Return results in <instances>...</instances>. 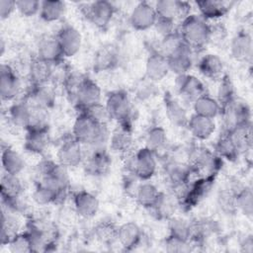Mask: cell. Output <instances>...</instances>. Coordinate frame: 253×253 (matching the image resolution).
Returning <instances> with one entry per match:
<instances>
[{
	"label": "cell",
	"mask_w": 253,
	"mask_h": 253,
	"mask_svg": "<svg viewBox=\"0 0 253 253\" xmlns=\"http://www.w3.org/2000/svg\"><path fill=\"white\" fill-rule=\"evenodd\" d=\"M126 169L140 181H149L157 171V154L146 146L139 148L127 161Z\"/></svg>",
	"instance_id": "obj_4"
},
{
	"label": "cell",
	"mask_w": 253,
	"mask_h": 253,
	"mask_svg": "<svg viewBox=\"0 0 253 253\" xmlns=\"http://www.w3.org/2000/svg\"><path fill=\"white\" fill-rule=\"evenodd\" d=\"M200 16L205 20H216L226 15L234 5L233 1L203 0L196 2Z\"/></svg>",
	"instance_id": "obj_28"
},
{
	"label": "cell",
	"mask_w": 253,
	"mask_h": 253,
	"mask_svg": "<svg viewBox=\"0 0 253 253\" xmlns=\"http://www.w3.org/2000/svg\"><path fill=\"white\" fill-rule=\"evenodd\" d=\"M133 144L132 128L118 126L110 135L109 146L110 148L120 154H126L131 150Z\"/></svg>",
	"instance_id": "obj_31"
},
{
	"label": "cell",
	"mask_w": 253,
	"mask_h": 253,
	"mask_svg": "<svg viewBox=\"0 0 253 253\" xmlns=\"http://www.w3.org/2000/svg\"><path fill=\"white\" fill-rule=\"evenodd\" d=\"M33 201L38 206H47L50 204H61L64 200L59 196V194L53 190L51 187L45 183L40 181L33 192Z\"/></svg>",
	"instance_id": "obj_36"
},
{
	"label": "cell",
	"mask_w": 253,
	"mask_h": 253,
	"mask_svg": "<svg viewBox=\"0 0 253 253\" xmlns=\"http://www.w3.org/2000/svg\"><path fill=\"white\" fill-rule=\"evenodd\" d=\"M105 106L112 121H116L118 126L132 128V104L129 95L125 90H116L109 93Z\"/></svg>",
	"instance_id": "obj_2"
},
{
	"label": "cell",
	"mask_w": 253,
	"mask_h": 253,
	"mask_svg": "<svg viewBox=\"0 0 253 253\" xmlns=\"http://www.w3.org/2000/svg\"><path fill=\"white\" fill-rule=\"evenodd\" d=\"M17 11L24 17L30 18L40 13L41 1L38 0H19L16 1Z\"/></svg>",
	"instance_id": "obj_54"
},
{
	"label": "cell",
	"mask_w": 253,
	"mask_h": 253,
	"mask_svg": "<svg viewBox=\"0 0 253 253\" xmlns=\"http://www.w3.org/2000/svg\"><path fill=\"white\" fill-rule=\"evenodd\" d=\"M72 102L78 111H84L93 105L102 103V90L95 81L85 76Z\"/></svg>",
	"instance_id": "obj_10"
},
{
	"label": "cell",
	"mask_w": 253,
	"mask_h": 253,
	"mask_svg": "<svg viewBox=\"0 0 253 253\" xmlns=\"http://www.w3.org/2000/svg\"><path fill=\"white\" fill-rule=\"evenodd\" d=\"M235 206L237 211L251 217L253 213V193L252 189L243 186L235 195Z\"/></svg>",
	"instance_id": "obj_46"
},
{
	"label": "cell",
	"mask_w": 253,
	"mask_h": 253,
	"mask_svg": "<svg viewBox=\"0 0 253 253\" xmlns=\"http://www.w3.org/2000/svg\"><path fill=\"white\" fill-rule=\"evenodd\" d=\"M185 45H186V43L183 41L180 33L177 30L172 34L162 37L161 41L158 43V47L156 49L161 54H163L166 58H168L171 55H173L174 53H176L178 50H180Z\"/></svg>",
	"instance_id": "obj_44"
},
{
	"label": "cell",
	"mask_w": 253,
	"mask_h": 253,
	"mask_svg": "<svg viewBox=\"0 0 253 253\" xmlns=\"http://www.w3.org/2000/svg\"><path fill=\"white\" fill-rule=\"evenodd\" d=\"M223 160L214 152L205 147H198L189 154V165L194 174L201 176H216L222 168Z\"/></svg>",
	"instance_id": "obj_3"
},
{
	"label": "cell",
	"mask_w": 253,
	"mask_h": 253,
	"mask_svg": "<svg viewBox=\"0 0 253 253\" xmlns=\"http://www.w3.org/2000/svg\"><path fill=\"white\" fill-rule=\"evenodd\" d=\"M5 48H6V43H5V41L3 38H1L0 40V54L3 55L4 52H5Z\"/></svg>",
	"instance_id": "obj_58"
},
{
	"label": "cell",
	"mask_w": 253,
	"mask_h": 253,
	"mask_svg": "<svg viewBox=\"0 0 253 253\" xmlns=\"http://www.w3.org/2000/svg\"><path fill=\"white\" fill-rule=\"evenodd\" d=\"M32 108L31 103L26 98L14 102L8 109L7 117L9 122L17 128L26 130L30 123Z\"/></svg>",
	"instance_id": "obj_27"
},
{
	"label": "cell",
	"mask_w": 253,
	"mask_h": 253,
	"mask_svg": "<svg viewBox=\"0 0 253 253\" xmlns=\"http://www.w3.org/2000/svg\"><path fill=\"white\" fill-rule=\"evenodd\" d=\"M157 17L171 19L184 20L190 15L191 4L186 1L179 0H158L153 5Z\"/></svg>",
	"instance_id": "obj_15"
},
{
	"label": "cell",
	"mask_w": 253,
	"mask_h": 253,
	"mask_svg": "<svg viewBox=\"0 0 253 253\" xmlns=\"http://www.w3.org/2000/svg\"><path fill=\"white\" fill-rule=\"evenodd\" d=\"M214 152L222 159L230 162L236 161L240 155L239 150L227 132L221 134L214 144Z\"/></svg>",
	"instance_id": "obj_40"
},
{
	"label": "cell",
	"mask_w": 253,
	"mask_h": 253,
	"mask_svg": "<svg viewBox=\"0 0 253 253\" xmlns=\"http://www.w3.org/2000/svg\"><path fill=\"white\" fill-rule=\"evenodd\" d=\"M175 203L174 198L168 194L160 192L156 202L150 209L154 215L159 219H169L173 216L175 211Z\"/></svg>",
	"instance_id": "obj_42"
},
{
	"label": "cell",
	"mask_w": 253,
	"mask_h": 253,
	"mask_svg": "<svg viewBox=\"0 0 253 253\" xmlns=\"http://www.w3.org/2000/svg\"><path fill=\"white\" fill-rule=\"evenodd\" d=\"M1 199H11L23 196L24 185L16 175L3 173L1 177Z\"/></svg>",
	"instance_id": "obj_41"
},
{
	"label": "cell",
	"mask_w": 253,
	"mask_h": 253,
	"mask_svg": "<svg viewBox=\"0 0 253 253\" xmlns=\"http://www.w3.org/2000/svg\"><path fill=\"white\" fill-rule=\"evenodd\" d=\"M194 50L187 44L167 58L169 70L176 76L188 74L194 63Z\"/></svg>",
	"instance_id": "obj_30"
},
{
	"label": "cell",
	"mask_w": 253,
	"mask_h": 253,
	"mask_svg": "<svg viewBox=\"0 0 253 253\" xmlns=\"http://www.w3.org/2000/svg\"><path fill=\"white\" fill-rule=\"evenodd\" d=\"M229 50L232 58H234L236 61H249L253 52V42L251 35L245 30H241L236 33L231 39Z\"/></svg>",
	"instance_id": "obj_16"
},
{
	"label": "cell",
	"mask_w": 253,
	"mask_h": 253,
	"mask_svg": "<svg viewBox=\"0 0 253 253\" xmlns=\"http://www.w3.org/2000/svg\"><path fill=\"white\" fill-rule=\"evenodd\" d=\"M21 91L22 83L16 70L10 64L2 63L0 66V97L2 101H14Z\"/></svg>",
	"instance_id": "obj_9"
},
{
	"label": "cell",
	"mask_w": 253,
	"mask_h": 253,
	"mask_svg": "<svg viewBox=\"0 0 253 253\" xmlns=\"http://www.w3.org/2000/svg\"><path fill=\"white\" fill-rule=\"evenodd\" d=\"M216 176H201L194 181H190L184 194L179 198V205L189 211L196 207L203 199H205L214 185Z\"/></svg>",
	"instance_id": "obj_5"
},
{
	"label": "cell",
	"mask_w": 253,
	"mask_h": 253,
	"mask_svg": "<svg viewBox=\"0 0 253 253\" xmlns=\"http://www.w3.org/2000/svg\"><path fill=\"white\" fill-rule=\"evenodd\" d=\"M33 106L49 110L55 104L56 95L53 87L49 83L31 85L25 97Z\"/></svg>",
	"instance_id": "obj_17"
},
{
	"label": "cell",
	"mask_w": 253,
	"mask_h": 253,
	"mask_svg": "<svg viewBox=\"0 0 253 253\" xmlns=\"http://www.w3.org/2000/svg\"><path fill=\"white\" fill-rule=\"evenodd\" d=\"M160 192L161 191H159L153 183L149 181H141L137 186L134 198L142 208L150 210L156 202Z\"/></svg>",
	"instance_id": "obj_37"
},
{
	"label": "cell",
	"mask_w": 253,
	"mask_h": 253,
	"mask_svg": "<svg viewBox=\"0 0 253 253\" xmlns=\"http://www.w3.org/2000/svg\"><path fill=\"white\" fill-rule=\"evenodd\" d=\"M119 64V52L113 45L102 46L95 54L93 68L96 72L109 71Z\"/></svg>",
	"instance_id": "obj_33"
},
{
	"label": "cell",
	"mask_w": 253,
	"mask_h": 253,
	"mask_svg": "<svg viewBox=\"0 0 253 253\" xmlns=\"http://www.w3.org/2000/svg\"><path fill=\"white\" fill-rule=\"evenodd\" d=\"M164 109L165 115L171 125L177 127L187 126L189 116L186 109L169 92L165 93L164 95Z\"/></svg>",
	"instance_id": "obj_29"
},
{
	"label": "cell",
	"mask_w": 253,
	"mask_h": 253,
	"mask_svg": "<svg viewBox=\"0 0 253 253\" xmlns=\"http://www.w3.org/2000/svg\"><path fill=\"white\" fill-rule=\"evenodd\" d=\"M240 154L245 153L251 149L252 146V126L251 123L238 126L227 132Z\"/></svg>",
	"instance_id": "obj_38"
},
{
	"label": "cell",
	"mask_w": 253,
	"mask_h": 253,
	"mask_svg": "<svg viewBox=\"0 0 253 253\" xmlns=\"http://www.w3.org/2000/svg\"><path fill=\"white\" fill-rule=\"evenodd\" d=\"M145 146L157 154L158 151L163 150L167 145V131L160 126H154L147 130L145 134Z\"/></svg>",
	"instance_id": "obj_43"
},
{
	"label": "cell",
	"mask_w": 253,
	"mask_h": 253,
	"mask_svg": "<svg viewBox=\"0 0 253 253\" xmlns=\"http://www.w3.org/2000/svg\"><path fill=\"white\" fill-rule=\"evenodd\" d=\"M94 233L96 238L103 243H111L114 240H117V231L118 226L110 221H103L96 225L94 228Z\"/></svg>",
	"instance_id": "obj_50"
},
{
	"label": "cell",
	"mask_w": 253,
	"mask_h": 253,
	"mask_svg": "<svg viewBox=\"0 0 253 253\" xmlns=\"http://www.w3.org/2000/svg\"><path fill=\"white\" fill-rule=\"evenodd\" d=\"M32 115L29 126L26 130L29 129H48L49 127V114L47 109L36 107L32 105Z\"/></svg>",
	"instance_id": "obj_49"
},
{
	"label": "cell",
	"mask_w": 253,
	"mask_h": 253,
	"mask_svg": "<svg viewBox=\"0 0 253 253\" xmlns=\"http://www.w3.org/2000/svg\"><path fill=\"white\" fill-rule=\"evenodd\" d=\"M146 82H142L137 86L136 90V96L140 100H145L150 98L155 94V88H154V82L146 79Z\"/></svg>",
	"instance_id": "obj_56"
},
{
	"label": "cell",
	"mask_w": 253,
	"mask_h": 253,
	"mask_svg": "<svg viewBox=\"0 0 253 253\" xmlns=\"http://www.w3.org/2000/svg\"><path fill=\"white\" fill-rule=\"evenodd\" d=\"M169 235L190 241L191 239V221L182 217L172 216L168 219Z\"/></svg>",
	"instance_id": "obj_47"
},
{
	"label": "cell",
	"mask_w": 253,
	"mask_h": 253,
	"mask_svg": "<svg viewBox=\"0 0 253 253\" xmlns=\"http://www.w3.org/2000/svg\"><path fill=\"white\" fill-rule=\"evenodd\" d=\"M198 69L203 76L211 80L220 79L224 74L223 61L213 53L205 54L198 62Z\"/></svg>",
	"instance_id": "obj_32"
},
{
	"label": "cell",
	"mask_w": 253,
	"mask_h": 253,
	"mask_svg": "<svg viewBox=\"0 0 253 253\" xmlns=\"http://www.w3.org/2000/svg\"><path fill=\"white\" fill-rule=\"evenodd\" d=\"M194 114L214 120L220 114V105L208 93L198 98L193 104Z\"/></svg>",
	"instance_id": "obj_35"
},
{
	"label": "cell",
	"mask_w": 253,
	"mask_h": 253,
	"mask_svg": "<svg viewBox=\"0 0 253 253\" xmlns=\"http://www.w3.org/2000/svg\"><path fill=\"white\" fill-rule=\"evenodd\" d=\"M16 9V1L1 0L0 1V18L1 20L8 19Z\"/></svg>",
	"instance_id": "obj_57"
},
{
	"label": "cell",
	"mask_w": 253,
	"mask_h": 253,
	"mask_svg": "<svg viewBox=\"0 0 253 253\" xmlns=\"http://www.w3.org/2000/svg\"><path fill=\"white\" fill-rule=\"evenodd\" d=\"M224 132L234 127L251 123V111L249 106L235 98L233 101L220 107V114Z\"/></svg>",
	"instance_id": "obj_6"
},
{
	"label": "cell",
	"mask_w": 253,
	"mask_h": 253,
	"mask_svg": "<svg viewBox=\"0 0 253 253\" xmlns=\"http://www.w3.org/2000/svg\"><path fill=\"white\" fill-rule=\"evenodd\" d=\"M19 233V221L17 214L8 211L2 212V230H1V243L8 245L11 239Z\"/></svg>",
	"instance_id": "obj_45"
},
{
	"label": "cell",
	"mask_w": 253,
	"mask_h": 253,
	"mask_svg": "<svg viewBox=\"0 0 253 253\" xmlns=\"http://www.w3.org/2000/svg\"><path fill=\"white\" fill-rule=\"evenodd\" d=\"M98 125L84 111H79L74 120L71 134L76 140L87 146L91 142Z\"/></svg>",
	"instance_id": "obj_21"
},
{
	"label": "cell",
	"mask_w": 253,
	"mask_h": 253,
	"mask_svg": "<svg viewBox=\"0 0 253 253\" xmlns=\"http://www.w3.org/2000/svg\"><path fill=\"white\" fill-rule=\"evenodd\" d=\"M157 19L154 6L146 1L138 2L130 12L129 24L136 31H146L152 28Z\"/></svg>",
	"instance_id": "obj_14"
},
{
	"label": "cell",
	"mask_w": 253,
	"mask_h": 253,
	"mask_svg": "<svg viewBox=\"0 0 253 253\" xmlns=\"http://www.w3.org/2000/svg\"><path fill=\"white\" fill-rule=\"evenodd\" d=\"M236 98L234 85L231 81V78L227 74H223V76L219 79V85L217 88V102L220 107L233 101Z\"/></svg>",
	"instance_id": "obj_48"
},
{
	"label": "cell",
	"mask_w": 253,
	"mask_h": 253,
	"mask_svg": "<svg viewBox=\"0 0 253 253\" xmlns=\"http://www.w3.org/2000/svg\"><path fill=\"white\" fill-rule=\"evenodd\" d=\"M73 207L75 212L79 216L83 218H91L97 214L100 203L94 194L81 190L73 195Z\"/></svg>",
	"instance_id": "obj_22"
},
{
	"label": "cell",
	"mask_w": 253,
	"mask_h": 253,
	"mask_svg": "<svg viewBox=\"0 0 253 253\" xmlns=\"http://www.w3.org/2000/svg\"><path fill=\"white\" fill-rule=\"evenodd\" d=\"M165 250L171 253L189 252L191 250V242L172 235H168L164 241Z\"/></svg>",
	"instance_id": "obj_53"
},
{
	"label": "cell",
	"mask_w": 253,
	"mask_h": 253,
	"mask_svg": "<svg viewBox=\"0 0 253 253\" xmlns=\"http://www.w3.org/2000/svg\"><path fill=\"white\" fill-rule=\"evenodd\" d=\"M153 28L156 30V32L159 35H161V37H165L169 34L174 33L175 31H177L176 28H175V21L174 20L161 18V17H157Z\"/></svg>",
	"instance_id": "obj_55"
},
{
	"label": "cell",
	"mask_w": 253,
	"mask_h": 253,
	"mask_svg": "<svg viewBox=\"0 0 253 253\" xmlns=\"http://www.w3.org/2000/svg\"><path fill=\"white\" fill-rule=\"evenodd\" d=\"M210 24L200 15L190 14L181 21L178 32L185 43L194 51L203 49L210 42Z\"/></svg>",
	"instance_id": "obj_1"
},
{
	"label": "cell",
	"mask_w": 253,
	"mask_h": 253,
	"mask_svg": "<svg viewBox=\"0 0 253 253\" xmlns=\"http://www.w3.org/2000/svg\"><path fill=\"white\" fill-rule=\"evenodd\" d=\"M50 142L48 129H29L26 130L24 148L37 155H42L48 148Z\"/></svg>",
	"instance_id": "obj_26"
},
{
	"label": "cell",
	"mask_w": 253,
	"mask_h": 253,
	"mask_svg": "<svg viewBox=\"0 0 253 253\" xmlns=\"http://www.w3.org/2000/svg\"><path fill=\"white\" fill-rule=\"evenodd\" d=\"M186 127L189 132L198 140H207L215 130V123L212 119L193 114L189 117Z\"/></svg>",
	"instance_id": "obj_25"
},
{
	"label": "cell",
	"mask_w": 253,
	"mask_h": 253,
	"mask_svg": "<svg viewBox=\"0 0 253 253\" xmlns=\"http://www.w3.org/2000/svg\"><path fill=\"white\" fill-rule=\"evenodd\" d=\"M9 250L13 253H26L33 252L32 242L27 231L19 232L8 243Z\"/></svg>",
	"instance_id": "obj_51"
},
{
	"label": "cell",
	"mask_w": 253,
	"mask_h": 253,
	"mask_svg": "<svg viewBox=\"0 0 253 253\" xmlns=\"http://www.w3.org/2000/svg\"><path fill=\"white\" fill-rule=\"evenodd\" d=\"M54 65L39 58L37 55L34 56L28 64V78L31 85H40L49 83L52 79Z\"/></svg>",
	"instance_id": "obj_23"
},
{
	"label": "cell",
	"mask_w": 253,
	"mask_h": 253,
	"mask_svg": "<svg viewBox=\"0 0 253 253\" xmlns=\"http://www.w3.org/2000/svg\"><path fill=\"white\" fill-rule=\"evenodd\" d=\"M144 235L140 226L134 221H127L118 226L117 240L126 251L133 250L140 245Z\"/></svg>",
	"instance_id": "obj_19"
},
{
	"label": "cell",
	"mask_w": 253,
	"mask_h": 253,
	"mask_svg": "<svg viewBox=\"0 0 253 253\" xmlns=\"http://www.w3.org/2000/svg\"><path fill=\"white\" fill-rule=\"evenodd\" d=\"M176 90L182 100L193 104L198 98L207 94L206 86L196 76L184 74L176 76Z\"/></svg>",
	"instance_id": "obj_11"
},
{
	"label": "cell",
	"mask_w": 253,
	"mask_h": 253,
	"mask_svg": "<svg viewBox=\"0 0 253 253\" xmlns=\"http://www.w3.org/2000/svg\"><path fill=\"white\" fill-rule=\"evenodd\" d=\"M89 150L88 155H85L83 161L85 173L93 177H101L106 175L109 172L112 164V160L107 148H89Z\"/></svg>",
	"instance_id": "obj_12"
},
{
	"label": "cell",
	"mask_w": 253,
	"mask_h": 253,
	"mask_svg": "<svg viewBox=\"0 0 253 253\" xmlns=\"http://www.w3.org/2000/svg\"><path fill=\"white\" fill-rule=\"evenodd\" d=\"M82 13L94 26L99 29H105L115 15V6L110 1H94L85 4L82 8Z\"/></svg>",
	"instance_id": "obj_8"
},
{
	"label": "cell",
	"mask_w": 253,
	"mask_h": 253,
	"mask_svg": "<svg viewBox=\"0 0 253 253\" xmlns=\"http://www.w3.org/2000/svg\"><path fill=\"white\" fill-rule=\"evenodd\" d=\"M36 55L52 65L61 63L64 58L55 36H46L42 38L39 41Z\"/></svg>",
	"instance_id": "obj_24"
},
{
	"label": "cell",
	"mask_w": 253,
	"mask_h": 253,
	"mask_svg": "<svg viewBox=\"0 0 253 253\" xmlns=\"http://www.w3.org/2000/svg\"><path fill=\"white\" fill-rule=\"evenodd\" d=\"M84 112L96 123L99 125H107L109 126V123L112 121L111 116L105 106V104L103 103H99L96 105H93L89 108H87L86 110H84Z\"/></svg>",
	"instance_id": "obj_52"
},
{
	"label": "cell",
	"mask_w": 253,
	"mask_h": 253,
	"mask_svg": "<svg viewBox=\"0 0 253 253\" xmlns=\"http://www.w3.org/2000/svg\"><path fill=\"white\" fill-rule=\"evenodd\" d=\"M40 181L45 183L53 190H55L63 200H65L67 197L70 186V178L68 174V168L62 164L56 162L49 173Z\"/></svg>",
	"instance_id": "obj_18"
},
{
	"label": "cell",
	"mask_w": 253,
	"mask_h": 253,
	"mask_svg": "<svg viewBox=\"0 0 253 253\" xmlns=\"http://www.w3.org/2000/svg\"><path fill=\"white\" fill-rule=\"evenodd\" d=\"M55 38L63 57H72L79 52L82 45V37L74 27L70 25L62 26L55 35Z\"/></svg>",
	"instance_id": "obj_13"
},
{
	"label": "cell",
	"mask_w": 253,
	"mask_h": 253,
	"mask_svg": "<svg viewBox=\"0 0 253 253\" xmlns=\"http://www.w3.org/2000/svg\"><path fill=\"white\" fill-rule=\"evenodd\" d=\"M66 11V4L60 0L41 1L40 17L48 23L60 20Z\"/></svg>",
	"instance_id": "obj_39"
},
{
	"label": "cell",
	"mask_w": 253,
	"mask_h": 253,
	"mask_svg": "<svg viewBox=\"0 0 253 253\" xmlns=\"http://www.w3.org/2000/svg\"><path fill=\"white\" fill-rule=\"evenodd\" d=\"M84 145L76 140L72 134L66 136L60 142L56 157L57 162L69 168H75L84 161Z\"/></svg>",
	"instance_id": "obj_7"
},
{
	"label": "cell",
	"mask_w": 253,
	"mask_h": 253,
	"mask_svg": "<svg viewBox=\"0 0 253 253\" xmlns=\"http://www.w3.org/2000/svg\"><path fill=\"white\" fill-rule=\"evenodd\" d=\"M1 164L3 173L16 176H19V174L25 169L26 166L23 156L18 151L9 146H2Z\"/></svg>",
	"instance_id": "obj_34"
},
{
	"label": "cell",
	"mask_w": 253,
	"mask_h": 253,
	"mask_svg": "<svg viewBox=\"0 0 253 253\" xmlns=\"http://www.w3.org/2000/svg\"><path fill=\"white\" fill-rule=\"evenodd\" d=\"M170 72L167 58L156 48L151 49L145 62L146 79L156 83L161 81Z\"/></svg>",
	"instance_id": "obj_20"
}]
</instances>
